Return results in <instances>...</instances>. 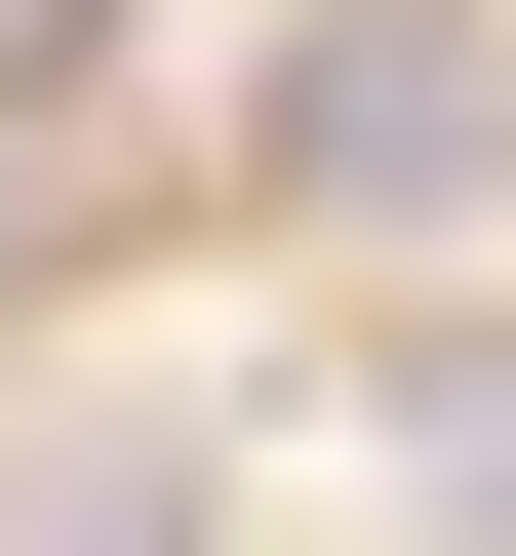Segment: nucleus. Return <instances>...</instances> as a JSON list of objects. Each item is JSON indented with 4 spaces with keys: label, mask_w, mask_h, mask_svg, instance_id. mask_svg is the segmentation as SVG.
<instances>
[{
    "label": "nucleus",
    "mask_w": 516,
    "mask_h": 556,
    "mask_svg": "<svg viewBox=\"0 0 516 556\" xmlns=\"http://www.w3.org/2000/svg\"><path fill=\"white\" fill-rule=\"evenodd\" d=\"M0 556H199V477H160V438H80V477H0Z\"/></svg>",
    "instance_id": "2"
},
{
    "label": "nucleus",
    "mask_w": 516,
    "mask_h": 556,
    "mask_svg": "<svg viewBox=\"0 0 516 556\" xmlns=\"http://www.w3.org/2000/svg\"><path fill=\"white\" fill-rule=\"evenodd\" d=\"M398 477H437V517H516V358H398Z\"/></svg>",
    "instance_id": "3"
},
{
    "label": "nucleus",
    "mask_w": 516,
    "mask_h": 556,
    "mask_svg": "<svg viewBox=\"0 0 516 556\" xmlns=\"http://www.w3.org/2000/svg\"><path fill=\"white\" fill-rule=\"evenodd\" d=\"M0 80H80V0H0Z\"/></svg>",
    "instance_id": "4"
},
{
    "label": "nucleus",
    "mask_w": 516,
    "mask_h": 556,
    "mask_svg": "<svg viewBox=\"0 0 516 556\" xmlns=\"http://www.w3.org/2000/svg\"><path fill=\"white\" fill-rule=\"evenodd\" d=\"M477 160H516V40H477V0H318V40H278V199H398V239H437Z\"/></svg>",
    "instance_id": "1"
}]
</instances>
